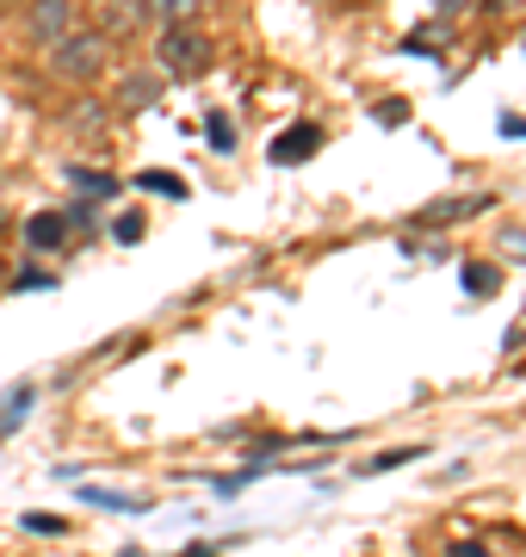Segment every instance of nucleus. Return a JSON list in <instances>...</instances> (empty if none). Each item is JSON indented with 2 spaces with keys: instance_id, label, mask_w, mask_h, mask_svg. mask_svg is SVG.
<instances>
[{
  "instance_id": "f257e3e1",
  "label": "nucleus",
  "mask_w": 526,
  "mask_h": 557,
  "mask_svg": "<svg viewBox=\"0 0 526 557\" xmlns=\"http://www.w3.org/2000/svg\"><path fill=\"white\" fill-rule=\"evenodd\" d=\"M50 62H57L62 81H93L105 69V38L100 32H87V25H75L62 44H50Z\"/></svg>"
},
{
  "instance_id": "f03ea898",
  "label": "nucleus",
  "mask_w": 526,
  "mask_h": 557,
  "mask_svg": "<svg viewBox=\"0 0 526 557\" xmlns=\"http://www.w3.org/2000/svg\"><path fill=\"white\" fill-rule=\"evenodd\" d=\"M204 62H211V38L192 32V25H167L162 32V69H174V75H199Z\"/></svg>"
},
{
  "instance_id": "7ed1b4c3",
  "label": "nucleus",
  "mask_w": 526,
  "mask_h": 557,
  "mask_svg": "<svg viewBox=\"0 0 526 557\" xmlns=\"http://www.w3.org/2000/svg\"><path fill=\"white\" fill-rule=\"evenodd\" d=\"M68 32H75V7H68V0H32V38L62 44Z\"/></svg>"
},
{
  "instance_id": "20e7f679",
  "label": "nucleus",
  "mask_w": 526,
  "mask_h": 557,
  "mask_svg": "<svg viewBox=\"0 0 526 557\" xmlns=\"http://www.w3.org/2000/svg\"><path fill=\"white\" fill-rule=\"evenodd\" d=\"M25 242H32V248H43V255L68 248V218H62V211H38V218L25 223Z\"/></svg>"
},
{
  "instance_id": "39448f33",
  "label": "nucleus",
  "mask_w": 526,
  "mask_h": 557,
  "mask_svg": "<svg viewBox=\"0 0 526 557\" xmlns=\"http://www.w3.org/2000/svg\"><path fill=\"white\" fill-rule=\"evenodd\" d=\"M155 100H162V75H124V94H118L124 112H142V106H155Z\"/></svg>"
},
{
  "instance_id": "423d86ee",
  "label": "nucleus",
  "mask_w": 526,
  "mask_h": 557,
  "mask_svg": "<svg viewBox=\"0 0 526 557\" xmlns=\"http://www.w3.org/2000/svg\"><path fill=\"white\" fill-rule=\"evenodd\" d=\"M32 403H38V384H20L13 397L0 403V440H7V434H20V421L32 416Z\"/></svg>"
},
{
  "instance_id": "0eeeda50",
  "label": "nucleus",
  "mask_w": 526,
  "mask_h": 557,
  "mask_svg": "<svg viewBox=\"0 0 526 557\" xmlns=\"http://www.w3.org/2000/svg\"><path fill=\"white\" fill-rule=\"evenodd\" d=\"M316 124H298V137H279L273 143V161H304V156H316Z\"/></svg>"
},
{
  "instance_id": "6e6552de",
  "label": "nucleus",
  "mask_w": 526,
  "mask_h": 557,
  "mask_svg": "<svg viewBox=\"0 0 526 557\" xmlns=\"http://www.w3.org/2000/svg\"><path fill=\"white\" fill-rule=\"evenodd\" d=\"M149 13H155V20H162V32H167V25H192L199 0H149Z\"/></svg>"
},
{
  "instance_id": "1a4fd4ad",
  "label": "nucleus",
  "mask_w": 526,
  "mask_h": 557,
  "mask_svg": "<svg viewBox=\"0 0 526 557\" xmlns=\"http://www.w3.org/2000/svg\"><path fill=\"white\" fill-rule=\"evenodd\" d=\"M68 180L82 186L87 199H118V180H112V174H93V168H75Z\"/></svg>"
},
{
  "instance_id": "9d476101",
  "label": "nucleus",
  "mask_w": 526,
  "mask_h": 557,
  "mask_svg": "<svg viewBox=\"0 0 526 557\" xmlns=\"http://www.w3.org/2000/svg\"><path fill=\"white\" fill-rule=\"evenodd\" d=\"M496 285H502L496 267H484V260H471V267H465V292H471V298H484V292H496Z\"/></svg>"
},
{
  "instance_id": "9b49d317",
  "label": "nucleus",
  "mask_w": 526,
  "mask_h": 557,
  "mask_svg": "<svg viewBox=\"0 0 526 557\" xmlns=\"http://www.w3.org/2000/svg\"><path fill=\"white\" fill-rule=\"evenodd\" d=\"M142 230H149V223H142L137 211H124V218H118V230H112V236H118V242H142Z\"/></svg>"
},
{
  "instance_id": "f8f14e48",
  "label": "nucleus",
  "mask_w": 526,
  "mask_h": 557,
  "mask_svg": "<svg viewBox=\"0 0 526 557\" xmlns=\"http://www.w3.org/2000/svg\"><path fill=\"white\" fill-rule=\"evenodd\" d=\"M25 527H32V533H68V527H62V515H25Z\"/></svg>"
},
{
  "instance_id": "ddd939ff",
  "label": "nucleus",
  "mask_w": 526,
  "mask_h": 557,
  "mask_svg": "<svg viewBox=\"0 0 526 557\" xmlns=\"http://www.w3.org/2000/svg\"><path fill=\"white\" fill-rule=\"evenodd\" d=\"M502 255L526 260V236H521V230H502Z\"/></svg>"
},
{
  "instance_id": "4468645a",
  "label": "nucleus",
  "mask_w": 526,
  "mask_h": 557,
  "mask_svg": "<svg viewBox=\"0 0 526 557\" xmlns=\"http://www.w3.org/2000/svg\"><path fill=\"white\" fill-rule=\"evenodd\" d=\"M489 7H496V13H514V7H526V0H489Z\"/></svg>"
},
{
  "instance_id": "2eb2a0df",
  "label": "nucleus",
  "mask_w": 526,
  "mask_h": 557,
  "mask_svg": "<svg viewBox=\"0 0 526 557\" xmlns=\"http://www.w3.org/2000/svg\"><path fill=\"white\" fill-rule=\"evenodd\" d=\"M459 557H489L484 545H459Z\"/></svg>"
},
{
  "instance_id": "dca6fc26",
  "label": "nucleus",
  "mask_w": 526,
  "mask_h": 557,
  "mask_svg": "<svg viewBox=\"0 0 526 557\" xmlns=\"http://www.w3.org/2000/svg\"><path fill=\"white\" fill-rule=\"evenodd\" d=\"M459 7H471V0H440V13H459Z\"/></svg>"
}]
</instances>
